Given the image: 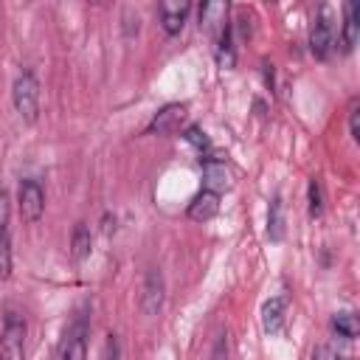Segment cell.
Instances as JSON below:
<instances>
[{"label": "cell", "instance_id": "obj_12", "mask_svg": "<svg viewBox=\"0 0 360 360\" xmlns=\"http://www.w3.org/2000/svg\"><path fill=\"white\" fill-rule=\"evenodd\" d=\"M217 211H219V194H211V191H200L191 202H188V219H194V222H208V219H214L217 217Z\"/></svg>", "mask_w": 360, "mask_h": 360}, {"label": "cell", "instance_id": "obj_13", "mask_svg": "<svg viewBox=\"0 0 360 360\" xmlns=\"http://www.w3.org/2000/svg\"><path fill=\"white\" fill-rule=\"evenodd\" d=\"M225 14H228L225 3H202L200 6V28L202 31H222L225 28Z\"/></svg>", "mask_w": 360, "mask_h": 360}, {"label": "cell", "instance_id": "obj_20", "mask_svg": "<svg viewBox=\"0 0 360 360\" xmlns=\"http://www.w3.org/2000/svg\"><path fill=\"white\" fill-rule=\"evenodd\" d=\"M186 141H188L191 146H197V149H200V155L211 149V143H208V138H205V132H202L200 127H188V129H186Z\"/></svg>", "mask_w": 360, "mask_h": 360}, {"label": "cell", "instance_id": "obj_14", "mask_svg": "<svg viewBox=\"0 0 360 360\" xmlns=\"http://www.w3.org/2000/svg\"><path fill=\"white\" fill-rule=\"evenodd\" d=\"M90 250H93V233H90V228L84 222H76L73 233H70V256L76 262H84L90 256Z\"/></svg>", "mask_w": 360, "mask_h": 360}, {"label": "cell", "instance_id": "obj_19", "mask_svg": "<svg viewBox=\"0 0 360 360\" xmlns=\"http://www.w3.org/2000/svg\"><path fill=\"white\" fill-rule=\"evenodd\" d=\"M307 200H309V217H321L323 214V194H321V183L315 177L307 186Z\"/></svg>", "mask_w": 360, "mask_h": 360}, {"label": "cell", "instance_id": "obj_18", "mask_svg": "<svg viewBox=\"0 0 360 360\" xmlns=\"http://www.w3.org/2000/svg\"><path fill=\"white\" fill-rule=\"evenodd\" d=\"M11 276V239L8 231H0V281Z\"/></svg>", "mask_w": 360, "mask_h": 360}, {"label": "cell", "instance_id": "obj_2", "mask_svg": "<svg viewBox=\"0 0 360 360\" xmlns=\"http://www.w3.org/2000/svg\"><path fill=\"white\" fill-rule=\"evenodd\" d=\"M87 335H90V321L84 312H79L56 346V360H84L87 357Z\"/></svg>", "mask_w": 360, "mask_h": 360}, {"label": "cell", "instance_id": "obj_10", "mask_svg": "<svg viewBox=\"0 0 360 360\" xmlns=\"http://www.w3.org/2000/svg\"><path fill=\"white\" fill-rule=\"evenodd\" d=\"M284 321H287V301L281 295L264 301V307H262V326H264V332L267 335H281L284 332Z\"/></svg>", "mask_w": 360, "mask_h": 360}, {"label": "cell", "instance_id": "obj_4", "mask_svg": "<svg viewBox=\"0 0 360 360\" xmlns=\"http://www.w3.org/2000/svg\"><path fill=\"white\" fill-rule=\"evenodd\" d=\"M22 352H25V321L17 312H8L0 332V357L22 360Z\"/></svg>", "mask_w": 360, "mask_h": 360}, {"label": "cell", "instance_id": "obj_6", "mask_svg": "<svg viewBox=\"0 0 360 360\" xmlns=\"http://www.w3.org/2000/svg\"><path fill=\"white\" fill-rule=\"evenodd\" d=\"M202 186L211 194H222L231 186V169L222 158H202Z\"/></svg>", "mask_w": 360, "mask_h": 360}, {"label": "cell", "instance_id": "obj_3", "mask_svg": "<svg viewBox=\"0 0 360 360\" xmlns=\"http://www.w3.org/2000/svg\"><path fill=\"white\" fill-rule=\"evenodd\" d=\"M332 48H335V20H332V8L323 6L309 31V51L315 59H326Z\"/></svg>", "mask_w": 360, "mask_h": 360}, {"label": "cell", "instance_id": "obj_24", "mask_svg": "<svg viewBox=\"0 0 360 360\" xmlns=\"http://www.w3.org/2000/svg\"><path fill=\"white\" fill-rule=\"evenodd\" d=\"M101 360H118V340H115V335H110V340H107V352H104Z\"/></svg>", "mask_w": 360, "mask_h": 360}, {"label": "cell", "instance_id": "obj_16", "mask_svg": "<svg viewBox=\"0 0 360 360\" xmlns=\"http://www.w3.org/2000/svg\"><path fill=\"white\" fill-rule=\"evenodd\" d=\"M332 329H335L338 338L354 340V338H357V318H354L352 312H338V315L332 318Z\"/></svg>", "mask_w": 360, "mask_h": 360}, {"label": "cell", "instance_id": "obj_15", "mask_svg": "<svg viewBox=\"0 0 360 360\" xmlns=\"http://www.w3.org/2000/svg\"><path fill=\"white\" fill-rule=\"evenodd\" d=\"M267 236H270V242H281L284 239V202H281V197H273V202H270Z\"/></svg>", "mask_w": 360, "mask_h": 360}, {"label": "cell", "instance_id": "obj_11", "mask_svg": "<svg viewBox=\"0 0 360 360\" xmlns=\"http://www.w3.org/2000/svg\"><path fill=\"white\" fill-rule=\"evenodd\" d=\"M357 37H360V22H357V3H346L343 6V25H340V51L343 53H352L354 45H357Z\"/></svg>", "mask_w": 360, "mask_h": 360}, {"label": "cell", "instance_id": "obj_21", "mask_svg": "<svg viewBox=\"0 0 360 360\" xmlns=\"http://www.w3.org/2000/svg\"><path fill=\"white\" fill-rule=\"evenodd\" d=\"M312 360H352V357H343V354H338V349H332L329 343H321V346L312 352Z\"/></svg>", "mask_w": 360, "mask_h": 360}, {"label": "cell", "instance_id": "obj_7", "mask_svg": "<svg viewBox=\"0 0 360 360\" xmlns=\"http://www.w3.org/2000/svg\"><path fill=\"white\" fill-rule=\"evenodd\" d=\"M163 276H160V270H149L146 273V278H143V295H141V307H143V312L152 318V315H158L160 312V307H163Z\"/></svg>", "mask_w": 360, "mask_h": 360}, {"label": "cell", "instance_id": "obj_5", "mask_svg": "<svg viewBox=\"0 0 360 360\" xmlns=\"http://www.w3.org/2000/svg\"><path fill=\"white\" fill-rule=\"evenodd\" d=\"M17 205H20V217L25 222H39L42 214H45V191L37 180H22L20 183V191H17Z\"/></svg>", "mask_w": 360, "mask_h": 360}, {"label": "cell", "instance_id": "obj_22", "mask_svg": "<svg viewBox=\"0 0 360 360\" xmlns=\"http://www.w3.org/2000/svg\"><path fill=\"white\" fill-rule=\"evenodd\" d=\"M349 129H352V138L360 141V107H357V101L349 110Z\"/></svg>", "mask_w": 360, "mask_h": 360}, {"label": "cell", "instance_id": "obj_9", "mask_svg": "<svg viewBox=\"0 0 360 360\" xmlns=\"http://www.w3.org/2000/svg\"><path fill=\"white\" fill-rule=\"evenodd\" d=\"M183 118H186V104H166V107L149 121L146 132H149V135H152V132H158V135H172L174 129H180Z\"/></svg>", "mask_w": 360, "mask_h": 360}, {"label": "cell", "instance_id": "obj_23", "mask_svg": "<svg viewBox=\"0 0 360 360\" xmlns=\"http://www.w3.org/2000/svg\"><path fill=\"white\" fill-rule=\"evenodd\" d=\"M8 214H11V205H8V194L0 188V231H8Z\"/></svg>", "mask_w": 360, "mask_h": 360}, {"label": "cell", "instance_id": "obj_1", "mask_svg": "<svg viewBox=\"0 0 360 360\" xmlns=\"http://www.w3.org/2000/svg\"><path fill=\"white\" fill-rule=\"evenodd\" d=\"M11 101H14V110L20 112V118L25 124H37V118H39V84H37L31 70H22L14 79Z\"/></svg>", "mask_w": 360, "mask_h": 360}, {"label": "cell", "instance_id": "obj_17", "mask_svg": "<svg viewBox=\"0 0 360 360\" xmlns=\"http://www.w3.org/2000/svg\"><path fill=\"white\" fill-rule=\"evenodd\" d=\"M217 62H219V68H233V62H236V56H233V45H231V28H228V25L219 31Z\"/></svg>", "mask_w": 360, "mask_h": 360}, {"label": "cell", "instance_id": "obj_8", "mask_svg": "<svg viewBox=\"0 0 360 360\" xmlns=\"http://www.w3.org/2000/svg\"><path fill=\"white\" fill-rule=\"evenodd\" d=\"M188 3L186 0H163L160 3V25L169 37L180 34L183 25H186V17H188Z\"/></svg>", "mask_w": 360, "mask_h": 360}]
</instances>
